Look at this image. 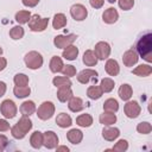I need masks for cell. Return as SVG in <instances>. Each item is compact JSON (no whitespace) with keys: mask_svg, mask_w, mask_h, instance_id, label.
<instances>
[{"mask_svg":"<svg viewBox=\"0 0 152 152\" xmlns=\"http://www.w3.org/2000/svg\"><path fill=\"white\" fill-rule=\"evenodd\" d=\"M32 128V121L28 119V116L23 115L19 121L11 128V133L13 138L15 139H23Z\"/></svg>","mask_w":152,"mask_h":152,"instance_id":"obj_2","label":"cell"},{"mask_svg":"<svg viewBox=\"0 0 152 152\" xmlns=\"http://www.w3.org/2000/svg\"><path fill=\"white\" fill-rule=\"evenodd\" d=\"M134 6V0H119V7L124 11H128Z\"/></svg>","mask_w":152,"mask_h":152,"instance_id":"obj_42","label":"cell"},{"mask_svg":"<svg viewBox=\"0 0 152 152\" xmlns=\"http://www.w3.org/2000/svg\"><path fill=\"white\" fill-rule=\"evenodd\" d=\"M55 113V104L51 101H45L43 102L38 109H37V115L40 120H49Z\"/></svg>","mask_w":152,"mask_h":152,"instance_id":"obj_5","label":"cell"},{"mask_svg":"<svg viewBox=\"0 0 152 152\" xmlns=\"http://www.w3.org/2000/svg\"><path fill=\"white\" fill-rule=\"evenodd\" d=\"M31 18V13L30 11H19L15 13V21L19 24H26L28 23Z\"/></svg>","mask_w":152,"mask_h":152,"instance_id":"obj_36","label":"cell"},{"mask_svg":"<svg viewBox=\"0 0 152 152\" xmlns=\"http://www.w3.org/2000/svg\"><path fill=\"white\" fill-rule=\"evenodd\" d=\"M7 65V61L4 57H0V71H2Z\"/></svg>","mask_w":152,"mask_h":152,"instance_id":"obj_48","label":"cell"},{"mask_svg":"<svg viewBox=\"0 0 152 152\" xmlns=\"http://www.w3.org/2000/svg\"><path fill=\"white\" fill-rule=\"evenodd\" d=\"M114 81L112 80V78H109V77H104V78H102L101 80V84H100V87H101V89H102V91L103 93H109V91H112L113 89H114Z\"/></svg>","mask_w":152,"mask_h":152,"instance_id":"obj_35","label":"cell"},{"mask_svg":"<svg viewBox=\"0 0 152 152\" xmlns=\"http://www.w3.org/2000/svg\"><path fill=\"white\" fill-rule=\"evenodd\" d=\"M25 34V31L21 26H14L10 30V37L14 40H18V39H21Z\"/></svg>","mask_w":152,"mask_h":152,"instance_id":"obj_37","label":"cell"},{"mask_svg":"<svg viewBox=\"0 0 152 152\" xmlns=\"http://www.w3.org/2000/svg\"><path fill=\"white\" fill-rule=\"evenodd\" d=\"M132 94H133V90H132V87L129 84H121L120 88H119V96L121 100L124 101H128L131 97H132Z\"/></svg>","mask_w":152,"mask_h":152,"instance_id":"obj_25","label":"cell"},{"mask_svg":"<svg viewBox=\"0 0 152 152\" xmlns=\"http://www.w3.org/2000/svg\"><path fill=\"white\" fill-rule=\"evenodd\" d=\"M66 139H68L71 144L77 145V144H80V142L82 141V139H83V133H82L80 129L72 128V129H70V131L66 133Z\"/></svg>","mask_w":152,"mask_h":152,"instance_id":"obj_18","label":"cell"},{"mask_svg":"<svg viewBox=\"0 0 152 152\" xmlns=\"http://www.w3.org/2000/svg\"><path fill=\"white\" fill-rule=\"evenodd\" d=\"M97 57L95 55V52L93 50H87L84 53H83V63L87 65V66H94L97 64Z\"/></svg>","mask_w":152,"mask_h":152,"instance_id":"obj_20","label":"cell"},{"mask_svg":"<svg viewBox=\"0 0 152 152\" xmlns=\"http://www.w3.org/2000/svg\"><path fill=\"white\" fill-rule=\"evenodd\" d=\"M8 145V139L4 135V134H0V151L5 150Z\"/></svg>","mask_w":152,"mask_h":152,"instance_id":"obj_43","label":"cell"},{"mask_svg":"<svg viewBox=\"0 0 152 152\" xmlns=\"http://www.w3.org/2000/svg\"><path fill=\"white\" fill-rule=\"evenodd\" d=\"M94 52H95L97 59L104 61V59H107V58L109 57V55H110V46H109V44L106 43V42H99V43H96V45H95Z\"/></svg>","mask_w":152,"mask_h":152,"instance_id":"obj_9","label":"cell"},{"mask_svg":"<svg viewBox=\"0 0 152 152\" xmlns=\"http://www.w3.org/2000/svg\"><path fill=\"white\" fill-rule=\"evenodd\" d=\"M100 122L104 126H110L116 122V115L114 113H109V112H103V114L100 115L99 118Z\"/></svg>","mask_w":152,"mask_h":152,"instance_id":"obj_24","label":"cell"},{"mask_svg":"<svg viewBox=\"0 0 152 152\" xmlns=\"http://www.w3.org/2000/svg\"><path fill=\"white\" fill-rule=\"evenodd\" d=\"M119 135H120V131L116 127H109V126H107V127H104L102 129V137L107 141H114Z\"/></svg>","mask_w":152,"mask_h":152,"instance_id":"obj_15","label":"cell"},{"mask_svg":"<svg viewBox=\"0 0 152 152\" xmlns=\"http://www.w3.org/2000/svg\"><path fill=\"white\" fill-rule=\"evenodd\" d=\"M52 83L55 87L57 88H61V87H71V81L69 77L66 76H56L53 80H52Z\"/></svg>","mask_w":152,"mask_h":152,"instance_id":"obj_34","label":"cell"},{"mask_svg":"<svg viewBox=\"0 0 152 152\" xmlns=\"http://www.w3.org/2000/svg\"><path fill=\"white\" fill-rule=\"evenodd\" d=\"M70 14H71V17H72L76 21H82V20H84V19L87 18L88 11H87V8H86L83 5H81V4H75V5H72L71 8H70Z\"/></svg>","mask_w":152,"mask_h":152,"instance_id":"obj_11","label":"cell"},{"mask_svg":"<svg viewBox=\"0 0 152 152\" xmlns=\"http://www.w3.org/2000/svg\"><path fill=\"white\" fill-rule=\"evenodd\" d=\"M28 27L31 31L33 32H42L44 31L48 25H49V18H42L38 14H33L31 15L30 20H28Z\"/></svg>","mask_w":152,"mask_h":152,"instance_id":"obj_4","label":"cell"},{"mask_svg":"<svg viewBox=\"0 0 152 152\" xmlns=\"http://www.w3.org/2000/svg\"><path fill=\"white\" fill-rule=\"evenodd\" d=\"M102 94H103V91H102V89H101L100 86H95L94 84V86H90L87 89V95L91 100H99L102 96Z\"/></svg>","mask_w":152,"mask_h":152,"instance_id":"obj_28","label":"cell"},{"mask_svg":"<svg viewBox=\"0 0 152 152\" xmlns=\"http://www.w3.org/2000/svg\"><path fill=\"white\" fill-rule=\"evenodd\" d=\"M124 112L126 114L127 118L129 119H135L139 116L140 112H141V107L137 101H127V103L124 107Z\"/></svg>","mask_w":152,"mask_h":152,"instance_id":"obj_8","label":"cell"},{"mask_svg":"<svg viewBox=\"0 0 152 152\" xmlns=\"http://www.w3.org/2000/svg\"><path fill=\"white\" fill-rule=\"evenodd\" d=\"M89 4L94 8H101L104 4V0H89Z\"/></svg>","mask_w":152,"mask_h":152,"instance_id":"obj_44","label":"cell"},{"mask_svg":"<svg viewBox=\"0 0 152 152\" xmlns=\"http://www.w3.org/2000/svg\"><path fill=\"white\" fill-rule=\"evenodd\" d=\"M151 72H152V68L148 64H141V65H138L135 69H133V74L140 77H146L151 75Z\"/></svg>","mask_w":152,"mask_h":152,"instance_id":"obj_29","label":"cell"},{"mask_svg":"<svg viewBox=\"0 0 152 152\" xmlns=\"http://www.w3.org/2000/svg\"><path fill=\"white\" fill-rule=\"evenodd\" d=\"M63 66H64V64H63V61H62L61 57L53 56L51 58V61H50V70L52 72H55V74L56 72H61L62 69H63Z\"/></svg>","mask_w":152,"mask_h":152,"instance_id":"obj_27","label":"cell"},{"mask_svg":"<svg viewBox=\"0 0 152 152\" xmlns=\"http://www.w3.org/2000/svg\"><path fill=\"white\" fill-rule=\"evenodd\" d=\"M30 144L33 148H40L43 145V133L39 131L33 132L30 138Z\"/></svg>","mask_w":152,"mask_h":152,"instance_id":"obj_26","label":"cell"},{"mask_svg":"<svg viewBox=\"0 0 152 152\" xmlns=\"http://www.w3.org/2000/svg\"><path fill=\"white\" fill-rule=\"evenodd\" d=\"M62 56H63L65 59H68V61H74V59H76L77 56H78V49H77L75 45L71 44V45L66 46V48L63 50Z\"/></svg>","mask_w":152,"mask_h":152,"instance_id":"obj_19","label":"cell"},{"mask_svg":"<svg viewBox=\"0 0 152 152\" xmlns=\"http://www.w3.org/2000/svg\"><path fill=\"white\" fill-rule=\"evenodd\" d=\"M36 104L33 101H25L20 106V113L25 116H30L36 112Z\"/></svg>","mask_w":152,"mask_h":152,"instance_id":"obj_21","label":"cell"},{"mask_svg":"<svg viewBox=\"0 0 152 152\" xmlns=\"http://www.w3.org/2000/svg\"><path fill=\"white\" fill-rule=\"evenodd\" d=\"M1 55H2V49H1V46H0V57H1Z\"/></svg>","mask_w":152,"mask_h":152,"instance_id":"obj_51","label":"cell"},{"mask_svg":"<svg viewBox=\"0 0 152 152\" xmlns=\"http://www.w3.org/2000/svg\"><path fill=\"white\" fill-rule=\"evenodd\" d=\"M21 2H23V5L26 6V7H34V6L38 5L39 0H21Z\"/></svg>","mask_w":152,"mask_h":152,"instance_id":"obj_46","label":"cell"},{"mask_svg":"<svg viewBox=\"0 0 152 152\" xmlns=\"http://www.w3.org/2000/svg\"><path fill=\"white\" fill-rule=\"evenodd\" d=\"M0 112L6 119H13L17 114V106L12 100H5L0 104Z\"/></svg>","mask_w":152,"mask_h":152,"instance_id":"obj_7","label":"cell"},{"mask_svg":"<svg viewBox=\"0 0 152 152\" xmlns=\"http://www.w3.org/2000/svg\"><path fill=\"white\" fill-rule=\"evenodd\" d=\"M76 38H77V36L74 34V33H70V34H59V36H56L55 37L53 44L58 49H65L66 46L71 45L76 40Z\"/></svg>","mask_w":152,"mask_h":152,"instance_id":"obj_6","label":"cell"},{"mask_svg":"<svg viewBox=\"0 0 152 152\" xmlns=\"http://www.w3.org/2000/svg\"><path fill=\"white\" fill-rule=\"evenodd\" d=\"M102 19L106 24H114L119 19V13L114 7H109L103 12Z\"/></svg>","mask_w":152,"mask_h":152,"instance_id":"obj_14","label":"cell"},{"mask_svg":"<svg viewBox=\"0 0 152 152\" xmlns=\"http://www.w3.org/2000/svg\"><path fill=\"white\" fill-rule=\"evenodd\" d=\"M15 86H27L28 84V76L25 74H17L13 78Z\"/></svg>","mask_w":152,"mask_h":152,"instance_id":"obj_38","label":"cell"},{"mask_svg":"<svg viewBox=\"0 0 152 152\" xmlns=\"http://www.w3.org/2000/svg\"><path fill=\"white\" fill-rule=\"evenodd\" d=\"M119 109V103L115 99H108L103 103V110L109 113H116Z\"/></svg>","mask_w":152,"mask_h":152,"instance_id":"obj_33","label":"cell"},{"mask_svg":"<svg viewBox=\"0 0 152 152\" xmlns=\"http://www.w3.org/2000/svg\"><path fill=\"white\" fill-rule=\"evenodd\" d=\"M56 124H57L61 128H66V127H70V126L72 125V120H71V118H70L68 114L61 113V114H58L57 118H56Z\"/></svg>","mask_w":152,"mask_h":152,"instance_id":"obj_23","label":"cell"},{"mask_svg":"<svg viewBox=\"0 0 152 152\" xmlns=\"http://www.w3.org/2000/svg\"><path fill=\"white\" fill-rule=\"evenodd\" d=\"M137 131H138L139 133H141V134H148V133L152 131V126H151L150 122L144 121V122L138 124V126H137Z\"/></svg>","mask_w":152,"mask_h":152,"instance_id":"obj_39","label":"cell"},{"mask_svg":"<svg viewBox=\"0 0 152 152\" xmlns=\"http://www.w3.org/2000/svg\"><path fill=\"white\" fill-rule=\"evenodd\" d=\"M43 145L49 148V150H52V148H56L57 145H58V137L55 132L52 131H46L43 133Z\"/></svg>","mask_w":152,"mask_h":152,"instance_id":"obj_12","label":"cell"},{"mask_svg":"<svg viewBox=\"0 0 152 152\" xmlns=\"http://www.w3.org/2000/svg\"><path fill=\"white\" fill-rule=\"evenodd\" d=\"M13 93L18 99H24L30 95L31 89L28 86H15L13 88Z\"/></svg>","mask_w":152,"mask_h":152,"instance_id":"obj_30","label":"cell"},{"mask_svg":"<svg viewBox=\"0 0 152 152\" xmlns=\"http://www.w3.org/2000/svg\"><path fill=\"white\" fill-rule=\"evenodd\" d=\"M104 69H106V72L109 75V76H116L119 72H120V66H119V63L115 61V59H107L106 62V65H104Z\"/></svg>","mask_w":152,"mask_h":152,"instance_id":"obj_16","label":"cell"},{"mask_svg":"<svg viewBox=\"0 0 152 152\" xmlns=\"http://www.w3.org/2000/svg\"><path fill=\"white\" fill-rule=\"evenodd\" d=\"M56 148H57V152H61V151L68 152L69 151V147H66V146H59V147H56Z\"/></svg>","mask_w":152,"mask_h":152,"instance_id":"obj_49","label":"cell"},{"mask_svg":"<svg viewBox=\"0 0 152 152\" xmlns=\"http://www.w3.org/2000/svg\"><path fill=\"white\" fill-rule=\"evenodd\" d=\"M6 93V83L0 81V97H2Z\"/></svg>","mask_w":152,"mask_h":152,"instance_id":"obj_47","label":"cell"},{"mask_svg":"<svg viewBox=\"0 0 152 152\" xmlns=\"http://www.w3.org/2000/svg\"><path fill=\"white\" fill-rule=\"evenodd\" d=\"M138 55L142 57L146 62H152V33L146 32L140 37V39L137 43V50Z\"/></svg>","mask_w":152,"mask_h":152,"instance_id":"obj_1","label":"cell"},{"mask_svg":"<svg viewBox=\"0 0 152 152\" xmlns=\"http://www.w3.org/2000/svg\"><path fill=\"white\" fill-rule=\"evenodd\" d=\"M10 129V124L5 119H0V132H6Z\"/></svg>","mask_w":152,"mask_h":152,"instance_id":"obj_45","label":"cell"},{"mask_svg":"<svg viewBox=\"0 0 152 152\" xmlns=\"http://www.w3.org/2000/svg\"><path fill=\"white\" fill-rule=\"evenodd\" d=\"M72 96V90L70 87H61L57 90V97L61 102H66Z\"/></svg>","mask_w":152,"mask_h":152,"instance_id":"obj_22","label":"cell"},{"mask_svg":"<svg viewBox=\"0 0 152 152\" xmlns=\"http://www.w3.org/2000/svg\"><path fill=\"white\" fill-rule=\"evenodd\" d=\"M107 1H108V2H110V4H113V2H115L116 0H107Z\"/></svg>","mask_w":152,"mask_h":152,"instance_id":"obj_50","label":"cell"},{"mask_svg":"<svg viewBox=\"0 0 152 152\" xmlns=\"http://www.w3.org/2000/svg\"><path fill=\"white\" fill-rule=\"evenodd\" d=\"M24 62H25V64L28 69L36 70V69H39L43 65V57L37 51H30L25 55Z\"/></svg>","mask_w":152,"mask_h":152,"instance_id":"obj_3","label":"cell"},{"mask_svg":"<svg viewBox=\"0 0 152 152\" xmlns=\"http://www.w3.org/2000/svg\"><path fill=\"white\" fill-rule=\"evenodd\" d=\"M62 72H63V75L64 76H66V77H72V76H75L76 75V68L74 66V65H64L63 66V69H62Z\"/></svg>","mask_w":152,"mask_h":152,"instance_id":"obj_41","label":"cell"},{"mask_svg":"<svg viewBox=\"0 0 152 152\" xmlns=\"http://www.w3.org/2000/svg\"><path fill=\"white\" fill-rule=\"evenodd\" d=\"M77 81L82 84H87L89 81H93L94 83L97 82V71L93 69H84L77 75Z\"/></svg>","mask_w":152,"mask_h":152,"instance_id":"obj_10","label":"cell"},{"mask_svg":"<svg viewBox=\"0 0 152 152\" xmlns=\"http://www.w3.org/2000/svg\"><path fill=\"white\" fill-rule=\"evenodd\" d=\"M128 148V142H127V140H125V139H121V140H119L114 146H113V151H118V152H124V151H126Z\"/></svg>","mask_w":152,"mask_h":152,"instance_id":"obj_40","label":"cell"},{"mask_svg":"<svg viewBox=\"0 0 152 152\" xmlns=\"http://www.w3.org/2000/svg\"><path fill=\"white\" fill-rule=\"evenodd\" d=\"M138 59H139V55L135 51V49H133V48L127 50L122 56V62L126 66H133L134 64H137Z\"/></svg>","mask_w":152,"mask_h":152,"instance_id":"obj_13","label":"cell"},{"mask_svg":"<svg viewBox=\"0 0 152 152\" xmlns=\"http://www.w3.org/2000/svg\"><path fill=\"white\" fill-rule=\"evenodd\" d=\"M76 124L81 127H90L93 124V118L90 114H81L76 118Z\"/></svg>","mask_w":152,"mask_h":152,"instance_id":"obj_32","label":"cell"},{"mask_svg":"<svg viewBox=\"0 0 152 152\" xmlns=\"http://www.w3.org/2000/svg\"><path fill=\"white\" fill-rule=\"evenodd\" d=\"M68 107L71 112L74 113H77V112H81L83 108H84V103L82 101L81 97H76V96H71L69 99V103H68Z\"/></svg>","mask_w":152,"mask_h":152,"instance_id":"obj_17","label":"cell"},{"mask_svg":"<svg viewBox=\"0 0 152 152\" xmlns=\"http://www.w3.org/2000/svg\"><path fill=\"white\" fill-rule=\"evenodd\" d=\"M66 25V17L63 14V13H57L55 14L53 19H52V26L53 28L58 30V28H62Z\"/></svg>","mask_w":152,"mask_h":152,"instance_id":"obj_31","label":"cell"}]
</instances>
